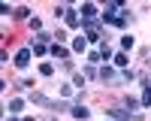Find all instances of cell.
Masks as SVG:
<instances>
[{
	"mask_svg": "<svg viewBox=\"0 0 151 121\" xmlns=\"http://www.w3.org/2000/svg\"><path fill=\"white\" fill-rule=\"evenodd\" d=\"M82 27H85V40H88V42H103L100 21H82Z\"/></svg>",
	"mask_w": 151,
	"mask_h": 121,
	"instance_id": "6da1fadb",
	"label": "cell"
},
{
	"mask_svg": "<svg viewBox=\"0 0 151 121\" xmlns=\"http://www.w3.org/2000/svg\"><path fill=\"white\" fill-rule=\"evenodd\" d=\"M30 103H36V106H48V109H67V103H60V100H52V97H45V94H30Z\"/></svg>",
	"mask_w": 151,
	"mask_h": 121,
	"instance_id": "7a4b0ae2",
	"label": "cell"
},
{
	"mask_svg": "<svg viewBox=\"0 0 151 121\" xmlns=\"http://www.w3.org/2000/svg\"><path fill=\"white\" fill-rule=\"evenodd\" d=\"M106 115H109L112 121H133V118H136L133 112H127V109H121V106H115V109H106Z\"/></svg>",
	"mask_w": 151,
	"mask_h": 121,
	"instance_id": "3957f363",
	"label": "cell"
},
{
	"mask_svg": "<svg viewBox=\"0 0 151 121\" xmlns=\"http://www.w3.org/2000/svg\"><path fill=\"white\" fill-rule=\"evenodd\" d=\"M48 55L58 58V60H67V58H70V48L60 45V42H52V45H48Z\"/></svg>",
	"mask_w": 151,
	"mask_h": 121,
	"instance_id": "277c9868",
	"label": "cell"
},
{
	"mask_svg": "<svg viewBox=\"0 0 151 121\" xmlns=\"http://www.w3.org/2000/svg\"><path fill=\"white\" fill-rule=\"evenodd\" d=\"M64 21H67V27H82V15H79L73 6H70V12L64 15Z\"/></svg>",
	"mask_w": 151,
	"mask_h": 121,
	"instance_id": "5b68a950",
	"label": "cell"
},
{
	"mask_svg": "<svg viewBox=\"0 0 151 121\" xmlns=\"http://www.w3.org/2000/svg\"><path fill=\"white\" fill-rule=\"evenodd\" d=\"M70 112H73V118H79V121H88V118H91V109H88V106H70Z\"/></svg>",
	"mask_w": 151,
	"mask_h": 121,
	"instance_id": "8992f818",
	"label": "cell"
},
{
	"mask_svg": "<svg viewBox=\"0 0 151 121\" xmlns=\"http://www.w3.org/2000/svg\"><path fill=\"white\" fill-rule=\"evenodd\" d=\"M82 21H97V6L94 3H82Z\"/></svg>",
	"mask_w": 151,
	"mask_h": 121,
	"instance_id": "52a82bcc",
	"label": "cell"
},
{
	"mask_svg": "<svg viewBox=\"0 0 151 121\" xmlns=\"http://www.w3.org/2000/svg\"><path fill=\"white\" fill-rule=\"evenodd\" d=\"M97 79L109 85V82H115V79H118V73H115V70H112V67H103V70H100V73H97Z\"/></svg>",
	"mask_w": 151,
	"mask_h": 121,
	"instance_id": "ba28073f",
	"label": "cell"
},
{
	"mask_svg": "<svg viewBox=\"0 0 151 121\" xmlns=\"http://www.w3.org/2000/svg\"><path fill=\"white\" fill-rule=\"evenodd\" d=\"M30 58H33L30 48H21V52L15 55V67H27V64H30Z\"/></svg>",
	"mask_w": 151,
	"mask_h": 121,
	"instance_id": "9c48e42d",
	"label": "cell"
},
{
	"mask_svg": "<svg viewBox=\"0 0 151 121\" xmlns=\"http://www.w3.org/2000/svg\"><path fill=\"white\" fill-rule=\"evenodd\" d=\"M21 109H24V100H21V97H12V100H9V112H12V115H18Z\"/></svg>",
	"mask_w": 151,
	"mask_h": 121,
	"instance_id": "30bf717a",
	"label": "cell"
},
{
	"mask_svg": "<svg viewBox=\"0 0 151 121\" xmlns=\"http://www.w3.org/2000/svg\"><path fill=\"white\" fill-rule=\"evenodd\" d=\"M85 48H88V40L85 36H76L73 40V52H85Z\"/></svg>",
	"mask_w": 151,
	"mask_h": 121,
	"instance_id": "8fae6325",
	"label": "cell"
},
{
	"mask_svg": "<svg viewBox=\"0 0 151 121\" xmlns=\"http://www.w3.org/2000/svg\"><path fill=\"white\" fill-rule=\"evenodd\" d=\"M100 60H103V55H100V48H94V52H88V64H91V67H97Z\"/></svg>",
	"mask_w": 151,
	"mask_h": 121,
	"instance_id": "7c38bea8",
	"label": "cell"
},
{
	"mask_svg": "<svg viewBox=\"0 0 151 121\" xmlns=\"http://www.w3.org/2000/svg\"><path fill=\"white\" fill-rule=\"evenodd\" d=\"M139 106H142V103L136 100V97H127V100H124V109H127V112H136Z\"/></svg>",
	"mask_w": 151,
	"mask_h": 121,
	"instance_id": "4fadbf2b",
	"label": "cell"
},
{
	"mask_svg": "<svg viewBox=\"0 0 151 121\" xmlns=\"http://www.w3.org/2000/svg\"><path fill=\"white\" fill-rule=\"evenodd\" d=\"M139 103H142V109L151 106V85H145V91H142V100H139Z\"/></svg>",
	"mask_w": 151,
	"mask_h": 121,
	"instance_id": "5bb4252c",
	"label": "cell"
},
{
	"mask_svg": "<svg viewBox=\"0 0 151 121\" xmlns=\"http://www.w3.org/2000/svg\"><path fill=\"white\" fill-rule=\"evenodd\" d=\"M15 18H18V21L30 18V9H27V6H18V9H15Z\"/></svg>",
	"mask_w": 151,
	"mask_h": 121,
	"instance_id": "9a60e30c",
	"label": "cell"
},
{
	"mask_svg": "<svg viewBox=\"0 0 151 121\" xmlns=\"http://www.w3.org/2000/svg\"><path fill=\"white\" fill-rule=\"evenodd\" d=\"M100 55H103V60H109L112 58V45L109 42H100Z\"/></svg>",
	"mask_w": 151,
	"mask_h": 121,
	"instance_id": "2e32d148",
	"label": "cell"
},
{
	"mask_svg": "<svg viewBox=\"0 0 151 121\" xmlns=\"http://www.w3.org/2000/svg\"><path fill=\"white\" fill-rule=\"evenodd\" d=\"M30 52H33V55H45V52H48V45H42V42H33V45H30Z\"/></svg>",
	"mask_w": 151,
	"mask_h": 121,
	"instance_id": "e0dca14e",
	"label": "cell"
},
{
	"mask_svg": "<svg viewBox=\"0 0 151 121\" xmlns=\"http://www.w3.org/2000/svg\"><path fill=\"white\" fill-rule=\"evenodd\" d=\"M130 64V60H127V55H124V52H118L115 55V67H127Z\"/></svg>",
	"mask_w": 151,
	"mask_h": 121,
	"instance_id": "ac0fdd59",
	"label": "cell"
},
{
	"mask_svg": "<svg viewBox=\"0 0 151 121\" xmlns=\"http://www.w3.org/2000/svg\"><path fill=\"white\" fill-rule=\"evenodd\" d=\"M52 73H55L52 64H40V76H52Z\"/></svg>",
	"mask_w": 151,
	"mask_h": 121,
	"instance_id": "d6986e66",
	"label": "cell"
},
{
	"mask_svg": "<svg viewBox=\"0 0 151 121\" xmlns=\"http://www.w3.org/2000/svg\"><path fill=\"white\" fill-rule=\"evenodd\" d=\"M76 91H79V88H76V85H64V88H60V94H64V97H73Z\"/></svg>",
	"mask_w": 151,
	"mask_h": 121,
	"instance_id": "ffe728a7",
	"label": "cell"
},
{
	"mask_svg": "<svg viewBox=\"0 0 151 121\" xmlns=\"http://www.w3.org/2000/svg\"><path fill=\"white\" fill-rule=\"evenodd\" d=\"M48 40H52V33H45V30H42V33H36V42H42V45H48Z\"/></svg>",
	"mask_w": 151,
	"mask_h": 121,
	"instance_id": "44dd1931",
	"label": "cell"
},
{
	"mask_svg": "<svg viewBox=\"0 0 151 121\" xmlns=\"http://www.w3.org/2000/svg\"><path fill=\"white\" fill-rule=\"evenodd\" d=\"M97 73H100L97 67H91V64H88V67H85V79H94V76H97Z\"/></svg>",
	"mask_w": 151,
	"mask_h": 121,
	"instance_id": "7402d4cb",
	"label": "cell"
},
{
	"mask_svg": "<svg viewBox=\"0 0 151 121\" xmlns=\"http://www.w3.org/2000/svg\"><path fill=\"white\" fill-rule=\"evenodd\" d=\"M30 27H33L36 33H42V21H40V18H30Z\"/></svg>",
	"mask_w": 151,
	"mask_h": 121,
	"instance_id": "603a6c76",
	"label": "cell"
},
{
	"mask_svg": "<svg viewBox=\"0 0 151 121\" xmlns=\"http://www.w3.org/2000/svg\"><path fill=\"white\" fill-rule=\"evenodd\" d=\"M121 48H133V36H121Z\"/></svg>",
	"mask_w": 151,
	"mask_h": 121,
	"instance_id": "cb8c5ba5",
	"label": "cell"
},
{
	"mask_svg": "<svg viewBox=\"0 0 151 121\" xmlns=\"http://www.w3.org/2000/svg\"><path fill=\"white\" fill-rule=\"evenodd\" d=\"M9 12L15 15V9H9V3H0V15H9Z\"/></svg>",
	"mask_w": 151,
	"mask_h": 121,
	"instance_id": "d4e9b609",
	"label": "cell"
},
{
	"mask_svg": "<svg viewBox=\"0 0 151 121\" xmlns=\"http://www.w3.org/2000/svg\"><path fill=\"white\" fill-rule=\"evenodd\" d=\"M21 121H33V118H21Z\"/></svg>",
	"mask_w": 151,
	"mask_h": 121,
	"instance_id": "484cf974",
	"label": "cell"
},
{
	"mask_svg": "<svg viewBox=\"0 0 151 121\" xmlns=\"http://www.w3.org/2000/svg\"><path fill=\"white\" fill-rule=\"evenodd\" d=\"M45 121H55V118H45Z\"/></svg>",
	"mask_w": 151,
	"mask_h": 121,
	"instance_id": "4316f807",
	"label": "cell"
},
{
	"mask_svg": "<svg viewBox=\"0 0 151 121\" xmlns=\"http://www.w3.org/2000/svg\"><path fill=\"white\" fill-rule=\"evenodd\" d=\"M148 85H151V82H148Z\"/></svg>",
	"mask_w": 151,
	"mask_h": 121,
	"instance_id": "83f0119b",
	"label": "cell"
}]
</instances>
